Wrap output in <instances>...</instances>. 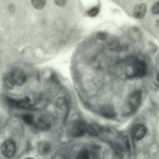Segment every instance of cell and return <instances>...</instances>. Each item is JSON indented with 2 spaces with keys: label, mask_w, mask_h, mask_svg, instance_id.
<instances>
[{
  "label": "cell",
  "mask_w": 159,
  "mask_h": 159,
  "mask_svg": "<svg viewBox=\"0 0 159 159\" xmlns=\"http://www.w3.org/2000/svg\"><path fill=\"white\" fill-rule=\"evenodd\" d=\"M9 102L12 106L23 109H29L31 107L32 105L31 103L30 99L27 96H25L24 98L19 100L10 99L9 100Z\"/></svg>",
  "instance_id": "obj_6"
},
{
  "label": "cell",
  "mask_w": 159,
  "mask_h": 159,
  "mask_svg": "<svg viewBox=\"0 0 159 159\" xmlns=\"http://www.w3.org/2000/svg\"><path fill=\"white\" fill-rule=\"evenodd\" d=\"M147 128L142 124H136L132 129V136L137 140H142L146 135Z\"/></svg>",
  "instance_id": "obj_7"
},
{
  "label": "cell",
  "mask_w": 159,
  "mask_h": 159,
  "mask_svg": "<svg viewBox=\"0 0 159 159\" xmlns=\"http://www.w3.org/2000/svg\"><path fill=\"white\" fill-rule=\"evenodd\" d=\"M106 37H107V34L105 33V32H101V33H99V37L100 39H102V40L106 39Z\"/></svg>",
  "instance_id": "obj_18"
},
{
  "label": "cell",
  "mask_w": 159,
  "mask_h": 159,
  "mask_svg": "<svg viewBox=\"0 0 159 159\" xmlns=\"http://www.w3.org/2000/svg\"><path fill=\"white\" fill-rule=\"evenodd\" d=\"M142 99L140 91H135L130 94L129 99V106L131 110H135L140 105Z\"/></svg>",
  "instance_id": "obj_8"
},
{
  "label": "cell",
  "mask_w": 159,
  "mask_h": 159,
  "mask_svg": "<svg viewBox=\"0 0 159 159\" xmlns=\"http://www.w3.org/2000/svg\"><path fill=\"white\" fill-rule=\"evenodd\" d=\"M152 13L154 15H158L159 14V1L156 2L152 7L151 9Z\"/></svg>",
  "instance_id": "obj_16"
},
{
  "label": "cell",
  "mask_w": 159,
  "mask_h": 159,
  "mask_svg": "<svg viewBox=\"0 0 159 159\" xmlns=\"http://www.w3.org/2000/svg\"><path fill=\"white\" fill-rule=\"evenodd\" d=\"M22 119L27 125H33L34 123V116L31 114H24L22 116Z\"/></svg>",
  "instance_id": "obj_12"
},
{
  "label": "cell",
  "mask_w": 159,
  "mask_h": 159,
  "mask_svg": "<svg viewBox=\"0 0 159 159\" xmlns=\"http://www.w3.org/2000/svg\"><path fill=\"white\" fill-rule=\"evenodd\" d=\"M99 12V7L97 6H95V7H93L91 9H89L87 11V14L90 17H95L98 14Z\"/></svg>",
  "instance_id": "obj_15"
},
{
  "label": "cell",
  "mask_w": 159,
  "mask_h": 159,
  "mask_svg": "<svg viewBox=\"0 0 159 159\" xmlns=\"http://www.w3.org/2000/svg\"><path fill=\"white\" fill-rule=\"evenodd\" d=\"M147 6L144 3H140L137 4L133 11L134 16L137 19H142L147 12Z\"/></svg>",
  "instance_id": "obj_9"
},
{
  "label": "cell",
  "mask_w": 159,
  "mask_h": 159,
  "mask_svg": "<svg viewBox=\"0 0 159 159\" xmlns=\"http://www.w3.org/2000/svg\"><path fill=\"white\" fill-rule=\"evenodd\" d=\"M157 80H158V83H159V73H158V75H157Z\"/></svg>",
  "instance_id": "obj_20"
},
{
  "label": "cell",
  "mask_w": 159,
  "mask_h": 159,
  "mask_svg": "<svg viewBox=\"0 0 159 159\" xmlns=\"http://www.w3.org/2000/svg\"><path fill=\"white\" fill-rule=\"evenodd\" d=\"M25 159H34V158H26Z\"/></svg>",
  "instance_id": "obj_21"
},
{
  "label": "cell",
  "mask_w": 159,
  "mask_h": 159,
  "mask_svg": "<svg viewBox=\"0 0 159 159\" xmlns=\"http://www.w3.org/2000/svg\"><path fill=\"white\" fill-rule=\"evenodd\" d=\"M16 150V143L14 140L11 139L6 140L1 145V154L7 158L12 157Z\"/></svg>",
  "instance_id": "obj_2"
},
{
  "label": "cell",
  "mask_w": 159,
  "mask_h": 159,
  "mask_svg": "<svg viewBox=\"0 0 159 159\" xmlns=\"http://www.w3.org/2000/svg\"><path fill=\"white\" fill-rule=\"evenodd\" d=\"M50 143L46 140H42L37 145V151L41 155H45L48 154L50 150Z\"/></svg>",
  "instance_id": "obj_10"
},
{
  "label": "cell",
  "mask_w": 159,
  "mask_h": 159,
  "mask_svg": "<svg viewBox=\"0 0 159 159\" xmlns=\"http://www.w3.org/2000/svg\"><path fill=\"white\" fill-rule=\"evenodd\" d=\"M35 127L40 130H48L52 125L51 119L48 116H42L39 117L34 123Z\"/></svg>",
  "instance_id": "obj_5"
},
{
  "label": "cell",
  "mask_w": 159,
  "mask_h": 159,
  "mask_svg": "<svg viewBox=\"0 0 159 159\" xmlns=\"http://www.w3.org/2000/svg\"><path fill=\"white\" fill-rule=\"evenodd\" d=\"M86 133L89 134L91 135H96L98 134V129L91 124H86Z\"/></svg>",
  "instance_id": "obj_14"
},
{
  "label": "cell",
  "mask_w": 159,
  "mask_h": 159,
  "mask_svg": "<svg viewBox=\"0 0 159 159\" xmlns=\"http://www.w3.org/2000/svg\"><path fill=\"white\" fill-rule=\"evenodd\" d=\"M147 71V66L145 61L137 60L135 61L133 66V73L134 76L142 78L145 76Z\"/></svg>",
  "instance_id": "obj_4"
},
{
  "label": "cell",
  "mask_w": 159,
  "mask_h": 159,
  "mask_svg": "<svg viewBox=\"0 0 159 159\" xmlns=\"http://www.w3.org/2000/svg\"><path fill=\"white\" fill-rule=\"evenodd\" d=\"M30 2L32 6L37 10L42 9L46 4V0H30Z\"/></svg>",
  "instance_id": "obj_11"
},
{
  "label": "cell",
  "mask_w": 159,
  "mask_h": 159,
  "mask_svg": "<svg viewBox=\"0 0 159 159\" xmlns=\"http://www.w3.org/2000/svg\"><path fill=\"white\" fill-rule=\"evenodd\" d=\"M86 123L82 120H77L73 123L70 130L72 136L80 137L86 133Z\"/></svg>",
  "instance_id": "obj_3"
},
{
  "label": "cell",
  "mask_w": 159,
  "mask_h": 159,
  "mask_svg": "<svg viewBox=\"0 0 159 159\" xmlns=\"http://www.w3.org/2000/svg\"><path fill=\"white\" fill-rule=\"evenodd\" d=\"M27 77L25 72L20 68L13 69L6 78V83L8 86L12 87L14 85L21 86L26 81Z\"/></svg>",
  "instance_id": "obj_1"
},
{
  "label": "cell",
  "mask_w": 159,
  "mask_h": 159,
  "mask_svg": "<svg viewBox=\"0 0 159 159\" xmlns=\"http://www.w3.org/2000/svg\"><path fill=\"white\" fill-rule=\"evenodd\" d=\"M155 24H156V26H157L158 28H159V19L156 20Z\"/></svg>",
  "instance_id": "obj_19"
},
{
  "label": "cell",
  "mask_w": 159,
  "mask_h": 159,
  "mask_svg": "<svg viewBox=\"0 0 159 159\" xmlns=\"http://www.w3.org/2000/svg\"><path fill=\"white\" fill-rule=\"evenodd\" d=\"M76 159H91L89 152L85 149L81 150L76 155Z\"/></svg>",
  "instance_id": "obj_13"
},
{
  "label": "cell",
  "mask_w": 159,
  "mask_h": 159,
  "mask_svg": "<svg viewBox=\"0 0 159 159\" xmlns=\"http://www.w3.org/2000/svg\"><path fill=\"white\" fill-rule=\"evenodd\" d=\"M66 1L67 0H53V2L59 7H63L66 4Z\"/></svg>",
  "instance_id": "obj_17"
}]
</instances>
